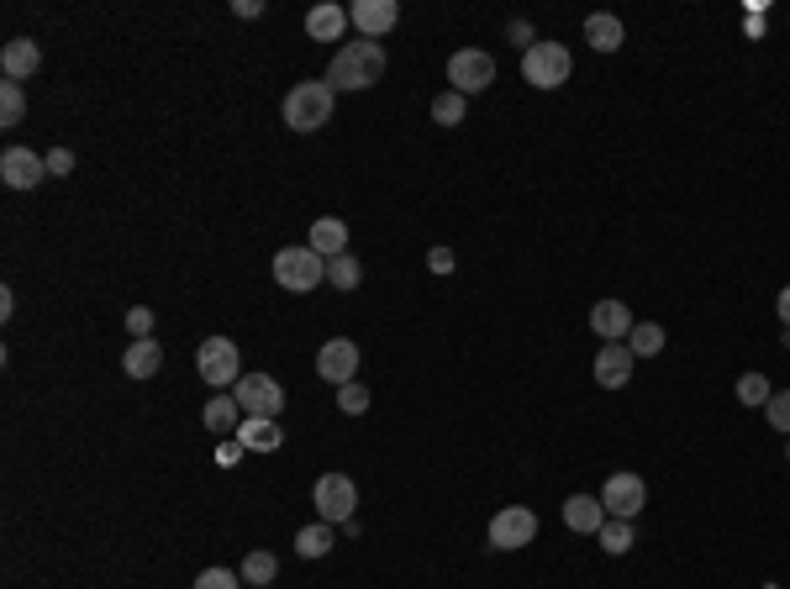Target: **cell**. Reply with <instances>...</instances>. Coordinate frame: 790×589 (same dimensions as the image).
I'll return each instance as SVG.
<instances>
[{"instance_id":"cell-8","label":"cell","mask_w":790,"mask_h":589,"mask_svg":"<svg viewBox=\"0 0 790 589\" xmlns=\"http://www.w3.org/2000/svg\"><path fill=\"white\" fill-rule=\"evenodd\" d=\"M490 85H495V59H490L486 48H458L454 59H448V89L480 95Z\"/></svg>"},{"instance_id":"cell-2","label":"cell","mask_w":790,"mask_h":589,"mask_svg":"<svg viewBox=\"0 0 790 589\" xmlns=\"http://www.w3.org/2000/svg\"><path fill=\"white\" fill-rule=\"evenodd\" d=\"M333 106H337V89L327 80H301L285 95V127L290 132H322L333 121Z\"/></svg>"},{"instance_id":"cell-12","label":"cell","mask_w":790,"mask_h":589,"mask_svg":"<svg viewBox=\"0 0 790 589\" xmlns=\"http://www.w3.org/2000/svg\"><path fill=\"white\" fill-rule=\"evenodd\" d=\"M316 374L327 384H354V374H359V348L348 342V337H333V342H322V353H316Z\"/></svg>"},{"instance_id":"cell-27","label":"cell","mask_w":790,"mask_h":589,"mask_svg":"<svg viewBox=\"0 0 790 589\" xmlns=\"http://www.w3.org/2000/svg\"><path fill=\"white\" fill-rule=\"evenodd\" d=\"M22 117H27V95L16 80H5L0 85V127H22Z\"/></svg>"},{"instance_id":"cell-32","label":"cell","mask_w":790,"mask_h":589,"mask_svg":"<svg viewBox=\"0 0 790 589\" xmlns=\"http://www.w3.org/2000/svg\"><path fill=\"white\" fill-rule=\"evenodd\" d=\"M337 411L343 416H364L369 411V389L359 380L354 384H343V389H337Z\"/></svg>"},{"instance_id":"cell-13","label":"cell","mask_w":790,"mask_h":589,"mask_svg":"<svg viewBox=\"0 0 790 589\" xmlns=\"http://www.w3.org/2000/svg\"><path fill=\"white\" fill-rule=\"evenodd\" d=\"M633 348L627 342H601V353H596V384L601 389H627L633 384Z\"/></svg>"},{"instance_id":"cell-38","label":"cell","mask_w":790,"mask_h":589,"mask_svg":"<svg viewBox=\"0 0 790 589\" xmlns=\"http://www.w3.org/2000/svg\"><path fill=\"white\" fill-rule=\"evenodd\" d=\"M427 268H432V274H454V253H448V248H432V253H427Z\"/></svg>"},{"instance_id":"cell-40","label":"cell","mask_w":790,"mask_h":589,"mask_svg":"<svg viewBox=\"0 0 790 589\" xmlns=\"http://www.w3.org/2000/svg\"><path fill=\"white\" fill-rule=\"evenodd\" d=\"M506 37H512V43H522V53L532 48V27H527V22H512V27H506Z\"/></svg>"},{"instance_id":"cell-16","label":"cell","mask_w":790,"mask_h":589,"mask_svg":"<svg viewBox=\"0 0 790 589\" xmlns=\"http://www.w3.org/2000/svg\"><path fill=\"white\" fill-rule=\"evenodd\" d=\"M0 69H5V80H32L37 69H43V48L32 43V37H11L5 48H0Z\"/></svg>"},{"instance_id":"cell-26","label":"cell","mask_w":790,"mask_h":589,"mask_svg":"<svg viewBox=\"0 0 790 589\" xmlns=\"http://www.w3.org/2000/svg\"><path fill=\"white\" fill-rule=\"evenodd\" d=\"M596 542H601L607 553H617V558H622V553H633V521H617V516H607V527L596 531Z\"/></svg>"},{"instance_id":"cell-6","label":"cell","mask_w":790,"mask_h":589,"mask_svg":"<svg viewBox=\"0 0 790 589\" xmlns=\"http://www.w3.org/2000/svg\"><path fill=\"white\" fill-rule=\"evenodd\" d=\"M311 501H316V516H322L327 527H343V521H354L359 490H354V479H348V473H322V479H316V490H311Z\"/></svg>"},{"instance_id":"cell-9","label":"cell","mask_w":790,"mask_h":589,"mask_svg":"<svg viewBox=\"0 0 790 589\" xmlns=\"http://www.w3.org/2000/svg\"><path fill=\"white\" fill-rule=\"evenodd\" d=\"M232 400L243 406V416H279L285 411V389H279V380H270V374H243V380L232 384Z\"/></svg>"},{"instance_id":"cell-30","label":"cell","mask_w":790,"mask_h":589,"mask_svg":"<svg viewBox=\"0 0 790 589\" xmlns=\"http://www.w3.org/2000/svg\"><path fill=\"white\" fill-rule=\"evenodd\" d=\"M274 574H279V563H274V553H264V548L243 558V585H270Z\"/></svg>"},{"instance_id":"cell-7","label":"cell","mask_w":790,"mask_h":589,"mask_svg":"<svg viewBox=\"0 0 790 589\" xmlns=\"http://www.w3.org/2000/svg\"><path fill=\"white\" fill-rule=\"evenodd\" d=\"M490 548L495 553H517V548H527L532 537H538V516L527 510V505H506V510H495L490 516Z\"/></svg>"},{"instance_id":"cell-11","label":"cell","mask_w":790,"mask_h":589,"mask_svg":"<svg viewBox=\"0 0 790 589\" xmlns=\"http://www.w3.org/2000/svg\"><path fill=\"white\" fill-rule=\"evenodd\" d=\"M0 179H5L11 190H37V184L48 179V158L32 153V147H5V153H0Z\"/></svg>"},{"instance_id":"cell-15","label":"cell","mask_w":790,"mask_h":589,"mask_svg":"<svg viewBox=\"0 0 790 589\" xmlns=\"http://www.w3.org/2000/svg\"><path fill=\"white\" fill-rule=\"evenodd\" d=\"M348 22L364 32L369 43H374V37H385V32H391L395 22H400V5H395V0H354Z\"/></svg>"},{"instance_id":"cell-5","label":"cell","mask_w":790,"mask_h":589,"mask_svg":"<svg viewBox=\"0 0 790 589\" xmlns=\"http://www.w3.org/2000/svg\"><path fill=\"white\" fill-rule=\"evenodd\" d=\"M570 69H575V59H570L564 43H532V48L522 53V80L538 89H559L570 80Z\"/></svg>"},{"instance_id":"cell-39","label":"cell","mask_w":790,"mask_h":589,"mask_svg":"<svg viewBox=\"0 0 790 589\" xmlns=\"http://www.w3.org/2000/svg\"><path fill=\"white\" fill-rule=\"evenodd\" d=\"M232 16H243V22L264 16V0H232Z\"/></svg>"},{"instance_id":"cell-1","label":"cell","mask_w":790,"mask_h":589,"mask_svg":"<svg viewBox=\"0 0 790 589\" xmlns=\"http://www.w3.org/2000/svg\"><path fill=\"white\" fill-rule=\"evenodd\" d=\"M385 80V48L380 43H343L337 48L333 69H327V85L333 89H369Z\"/></svg>"},{"instance_id":"cell-23","label":"cell","mask_w":790,"mask_h":589,"mask_svg":"<svg viewBox=\"0 0 790 589\" xmlns=\"http://www.w3.org/2000/svg\"><path fill=\"white\" fill-rule=\"evenodd\" d=\"M201 421L212 426L216 437H227V432L238 437V426H243V406H238L232 395H212V406H206V416H201Z\"/></svg>"},{"instance_id":"cell-4","label":"cell","mask_w":790,"mask_h":589,"mask_svg":"<svg viewBox=\"0 0 790 589\" xmlns=\"http://www.w3.org/2000/svg\"><path fill=\"white\" fill-rule=\"evenodd\" d=\"M195 374L201 384H212V389H227V384L243 380V358H238V342L232 337H206L201 348H195Z\"/></svg>"},{"instance_id":"cell-34","label":"cell","mask_w":790,"mask_h":589,"mask_svg":"<svg viewBox=\"0 0 790 589\" xmlns=\"http://www.w3.org/2000/svg\"><path fill=\"white\" fill-rule=\"evenodd\" d=\"M195 589H243V579H238L232 568H206V574L195 579Z\"/></svg>"},{"instance_id":"cell-42","label":"cell","mask_w":790,"mask_h":589,"mask_svg":"<svg viewBox=\"0 0 790 589\" xmlns=\"http://www.w3.org/2000/svg\"><path fill=\"white\" fill-rule=\"evenodd\" d=\"M786 464H790V442H786Z\"/></svg>"},{"instance_id":"cell-19","label":"cell","mask_w":790,"mask_h":589,"mask_svg":"<svg viewBox=\"0 0 790 589\" xmlns=\"http://www.w3.org/2000/svg\"><path fill=\"white\" fill-rule=\"evenodd\" d=\"M122 369H127V380H153V374L164 369V348H158V337H137V342L122 353Z\"/></svg>"},{"instance_id":"cell-35","label":"cell","mask_w":790,"mask_h":589,"mask_svg":"<svg viewBox=\"0 0 790 589\" xmlns=\"http://www.w3.org/2000/svg\"><path fill=\"white\" fill-rule=\"evenodd\" d=\"M43 158H48V175H59V179L74 175V153H69V147H53V153H43Z\"/></svg>"},{"instance_id":"cell-37","label":"cell","mask_w":790,"mask_h":589,"mask_svg":"<svg viewBox=\"0 0 790 589\" xmlns=\"http://www.w3.org/2000/svg\"><path fill=\"white\" fill-rule=\"evenodd\" d=\"M243 453H248V447H243L238 437H232V442H222V447H216V464H222V469H232V464H238Z\"/></svg>"},{"instance_id":"cell-33","label":"cell","mask_w":790,"mask_h":589,"mask_svg":"<svg viewBox=\"0 0 790 589\" xmlns=\"http://www.w3.org/2000/svg\"><path fill=\"white\" fill-rule=\"evenodd\" d=\"M764 416H769V426H775V432H786V437H790V389H775V395H769V406H764Z\"/></svg>"},{"instance_id":"cell-28","label":"cell","mask_w":790,"mask_h":589,"mask_svg":"<svg viewBox=\"0 0 790 589\" xmlns=\"http://www.w3.org/2000/svg\"><path fill=\"white\" fill-rule=\"evenodd\" d=\"M627 348H633V358H654V353H665V326L638 322V326H633V337H627Z\"/></svg>"},{"instance_id":"cell-20","label":"cell","mask_w":790,"mask_h":589,"mask_svg":"<svg viewBox=\"0 0 790 589\" xmlns=\"http://www.w3.org/2000/svg\"><path fill=\"white\" fill-rule=\"evenodd\" d=\"M306 248H311V253H322V259L333 264V259H343V253H348V227H343L337 216H322V221H311V242H306Z\"/></svg>"},{"instance_id":"cell-24","label":"cell","mask_w":790,"mask_h":589,"mask_svg":"<svg viewBox=\"0 0 790 589\" xmlns=\"http://www.w3.org/2000/svg\"><path fill=\"white\" fill-rule=\"evenodd\" d=\"M296 553H301V558H327V553H333V527H327V521L301 527L296 531Z\"/></svg>"},{"instance_id":"cell-36","label":"cell","mask_w":790,"mask_h":589,"mask_svg":"<svg viewBox=\"0 0 790 589\" xmlns=\"http://www.w3.org/2000/svg\"><path fill=\"white\" fill-rule=\"evenodd\" d=\"M127 332H132V342H137V337H148V332H153V311H143V305H137V311H127Z\"/></svg>"},{"instance_id":"cell-21","label":"cell","mask_w":790,"mask_h":589,"mask_svg":"<svg viewBox=\"0 0 790 589\" xmlns=\"http://www.w3.org/2000/svg\"><path fill=\"white\" fill-rule=\"evenodd\" d=\"M343 27H348V11H343V5H311V11H306V37H311V43H337Z\"/></svg>"},{"instance_id":"cell-31","label":"cell","mask_w":790,"mask_h":589,"mask_svg":"<svg viewBox=\"0 0 790 589\" xmlns=\"http://www.w3.org/2000/svg\"><path fill=\"white\" fill-rule=\"evenodd\" d=\"M732 389H738V400H743V406H769V395H775L764 374H738V384H732Z\"/></svg>"},{"instance_id":"cell-41","label":"cell","mask_w":790,"mask_h":589,"mask_svg":"<svg viewBox=\"0 0 790 589\" xmlns=\"http://www.w3.org/2000/svg\"><path fill=\"white\" fill-rule=\"evenodd\" d=\"M775 311H780V326H786V332H790V285H786V290H780V300H775Z\"/></svg>"},{"instance_id":"cell-17","label":"cell","mask_w":790,"mask_h":589,"mask_svg":"<svg viewBox=\"0 0 790 589\" xmlns=\"http://www.w3.org/2000/svg\"><path fill=\"white\" fill-rule=\"evenodd\" d=\"M564 527L579 531V537H596V531L607 527V505H601V495H570V501H564Z\"/></svg>"},{"instance_id":"cell-25","label":"cell","mask_w":790,"mask_h":589,"mask_svg":"<svg viewBox=\"0 0 790 589\" xmlns=\"http://www.w3.org/2000/svg\"><path fill=\"white\" fill-rule=\"evenodd\" d=\"M464 117H469V95H458V89H443V95L432 100V121H438V127H458Z\"/></svg>"},{"instance_id":"cell-3","label":"cell","mask_w":790,"mask_h":589,"mask_svg":"<svg viewBox=\"0 0 790 589\" xmlns=\"http://www.w3.org/2000/svg\"><path fill=\"white\" fill-rule=\"evenodd\" d=\"M274 279L285 285V294H311L327 279V259L311 248H279L274 253Z\"/></svg>"},{"instance_id":"cell-10","label":"cell","mask_w":790,"mask_h":589,"mask_svg":"<svg viewBox=\"0 0 790 589\" xmlns=\"http://www.w3.org/2000/svg\"><path fill=\"white\" fill-rule=\"evenodd\" d=\"M643 501H648V484H643L638 473H611L607 490H601V505H607V516H617V521H633L643 510Z\"/></svg>"},{"instance_id":"cell-22","label":"cell","mask_w":790,"mask_h":589,"mask_svg":"<svg viewBox=\"0 0 790 589\" xmlns=\"http://www.w3.org/2000/svg\"><path fill=\"white\" fill-rule=\"evenodd\" d=\"M238 442H243L248 453H274V447L285 442V426L270 421V416H248L243 426H238Z\"/></svg>"},{"instance_id":"cell-14","label":"cell","mask_w":790,"mask_h":589,"mask_svg":"<svg viewBox=\"0 0 790 589\" xmlns=\"http://www.w3.org/2000/svg\"><path fill=\"white\" fill-rule=\"evenodd\" d=\"M633 311H627V300H596V311H590V332L596 337H607V342H627L633 337Z\"/></svg>"},{"instance_id":"cell-29","label":"cell","mask_w":790,"mask_h":589,"mask_svg":"<svg viewBox=\"0 0 790 589\" xmlns=\"http://www.w3.org/2000/svg\"><path fill=\"white\" fill-rule=\"evenodd\" d=\"M359 279H364V274H359V259H354V253H343V259L327 264V285H333V290H359Z\"/></svg>"},{"instance_id":"cell-18","label":"cell","mask_w":790,"mask_h":589,"mask_svg":"<svg viewBox=\"0 0 790 589\" xmlns=\"http://www.w3.org/2000/svg\"><path fill=\"white\" fill-rule=\"evenodd\" d=\"M585 43H590L596 53H617V48L627 43V27H622V16H611V11H596V16H585Z\"/></svg>"}]
</instances>
